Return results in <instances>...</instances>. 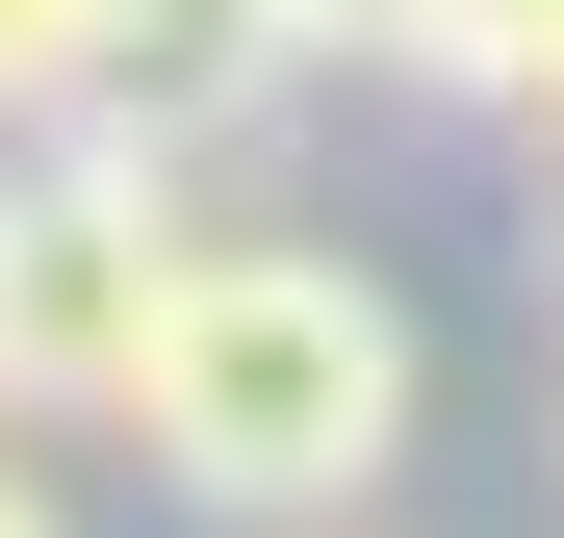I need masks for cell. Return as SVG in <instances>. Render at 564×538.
<instances>
[{
  "mask_svg": "<svg viewBox=\"0 0 564 538\" xmlns=\"http://www.w3.org/2000/svg\"><path fill=\"white\" fill-rule=\"evenodd\" d=\"M129 436L206 513H359L411 462V308L308 231H180L154 283V359H129Z\"/></svg>",
  "mask_w": 564,
  "mask_h": 538,
  "instance_id": "6da1fadb",
  "label": "cell"
},
{
  "mask_svg": "<svg viewBox=\"0 0 564 538\" xmlns=\"http://www.w3.org/2000/svg\"><path fill=\"white\" fill-rule=\"evenodd\" d=\"M180 154L129 103H77L26 179H0V333H26V410H129V359H154V283H180Z\"/></svg>",
  "mask_w": 564,
  "mask_h": 538,
  "instance_id": "7a4b0ae2",
  "label": "cell"
},
{
  "mask_svg": "<svg viewBox=\"0 0 564 538\" xmlns=\"http://www.w3.org/2000/svg\"><path fill=\"white\" fill-rule=\"evenodd\" d=\"M104 103H129L154 154L257 129V103H282V0H104Z\"/></svg>",
  "mask_w": 564,
  "mask_h": 538,
  "instance_id": "3957f363",
  "label": "cell"
},
{
  "mask_svg": "<svg viewBox=\"0 0 564 538\" xmlns=\"http://www.w3.org/2000/svg\"><path fill=\"white\" fill-rule=\"evenodd\" d=\"M386 77H436V103H539V129H564V0H411Z\"/></svg>",
  "mask_w": 564,
  "mask_h": 538,
  "instance_id": "277c9868",
  "label": "cell"
},
{
  "mask_svg": "<svg viewBox=\"0 0 564 538\" xmlns=\"http://www.w3.org/2000/svg\"><path fill=\"white\" fill-rule=\"evenodd\" d=\"M104 103V0H0V129H77Z\"/></svg>",
  "mask_w": 564,
  "mask_h": 538,
  "instance_id": "5b68a950",
  "label": "cell"
},
{
  "mask_svg": "<svg viewBox=\"0 0 564 538\" xmlns=\"http://www.w3.org/2000/svg\"><path fill=\"white\" fill-rule=\"evenodd\" d=\"M308 52H411V0H282V77Z\"/></svg>",
  "mask_w": 564,
  "mask_h": 538,
  "instance_id": "8992f818",
  "label": "cell"
},
{
  "mask_svg": "<svg viewBox=\"0 0 564 538\" xmlns=\"http://www.w3.org/2000/svg\"><path fill=\"white\" fill-rule=\"evenodd\" d=\"M0 538H77V513H52V462H0Z\"/></svg>",
  "mask_w": 564,
  "mask_h": 538,
  "instance_id": "52a82bcc",
  "label": "cell"
},
{
  "mask_svg": "<svg viewBox=\"0 0 564 538\" xmlns=\"http://www.w3.org/2000/svg\"><path fill=\"white\" fill-rule=\"evenodd\" d=\"M0 410H26V333H0Z\"/></svg>",
  "mask_w": 564,
  "mask_h": 538,
  "instance_id": "ba28073f",
  "label": "cell"
}]
</instances>
